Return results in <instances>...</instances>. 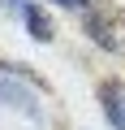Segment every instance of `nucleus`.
Returning a JSON list of instances; mask_svg holds the SVG:
<instances>
[{
    "label": "nucleus",
    "instance_id": "1",
    "mask_svg": "<svg viewBox=\"0 0 125 130\" xmlns=\"http://www.w3.org/2000/svg\"><path fill=\"white\" fill-rule=\"evenodd\" d=\"M99 100H104L108 126H112V130H125V104H121V83H104V87H99Z\"/></svg>",
    "mask_w": 125,
    "mask_h": 130
},
{
    "label": "nucleus",
    "instance_id": "2",
    "mask_svg": "<svg viewBox=\"0 0 125 130\" xmlns=\"http://www.w3.org/2000/svg\"><path fill=\"white\" fill-rule=\"evenodd\" d=\"M86 30L99 39V48H108V52H116V35H112V22L104 18V13H91L86 18Z\"/></svg>",
    "mask_w": 125,
    "mask_h": 130
},
{
    "label": "nucleus",
    "instance_id": "5",
    "mask_svg": "<svg viewBox=\"0 0 125 130\" xmlns=\"http://www.w3.org/2000/svg\"><path fill=\"white\" fill-rule=\"evenodd\" d=\"M52 5H65V9H86L91 0H52Z\"/></svg>",
    "mask_w": 125,
    "mask_h": 130
},
{
    "label": "nucleus",
    "instance_id": "4",
    "mask_svg": "<svg viewBox=\"0 0 125 130\" xmlns=\"http://www.w3.org/2000/svg\"><path fill=\"white\" fill-rule=\"evenodd\" d=\"M0 5H5V9H22V13H26V9L35 5V0H0Z\"/></svg>",
    "mask_w": 125,
    "mask_h": 130
},
{
    "label": "nucleus",
    "instance_id": "3",
    "mask_svg": "<svg viewBox=\"0 0 125 130\" xmlns=\"http://www.w3.org/2000/svg\"><path fill=\"white\" fill-rule=\"evenodd\" d=\"M26 26H30V35H35V39H52V22H47V18H43V9H35V5L26 9Z\"/></svg>",
    "mask_w": 125,
    "mask_h": 130
}]
</instances>
